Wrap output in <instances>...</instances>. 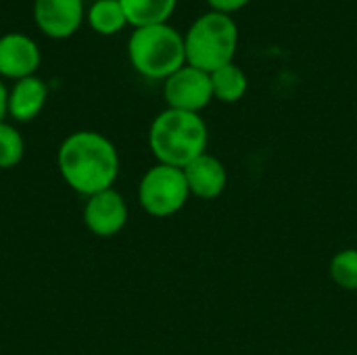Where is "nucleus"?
Wrapping results in <instances>:
<instances>
[{
  "mask_svg": "<svg viewBox=\"0 0 357 355\" xmlns=\"http://www.w3.org/2000/svg\"><path fill=\"white\" fill-rule=\"evenodd\" d=\"M56 169L71 190L88 199L113 188L119 176V153L105 134L79 130L61 142Z\"/></svg>",
  "mask_w": 357,
  "mask_h": 355,
  "instance_id": "nucleus-1",
  "label": "nucleus"
},
{
  "mask_svg": "<svg viewBox=\"0 0 357 355\" xmlns=\"http://www.w3.org/2000/svg\"><path fill=\"white\" fill-rule=\"evenodd\" d=\"M209 128L201 113L178 109L161 111L149 128V149L157 163L184 169L190 161L207 153Z\"/></svg>",
  "mask_w": 357,
  "mask_h": 355,
  "instance_id": "nucleus-2",
  "label": "nucleus"
},
{
  "mask_svg": "<svg viewBox=\"0 0 357 355\" xmlns=\"http://www.w3.org/2000/svg\"><path fill=\"white\" fill-rule=\"evenodd\" d=\"M238 42L241 31L234 17L207 10L199 15L184 33L186 65L213 73L215 69L234 63Z\"/></svg>",
  "mask_w": 357,
  "mask_h": 355,
  "instance_id": "nucleus-3",
  "label": "nucleus"
},
{
  "mask_svg": "<svg viewBox=\"0 0 357 355\" xmlns=\"http://www.w3.org/2000/svg\"><path fill=\"white\" fill-rule=\"evenodd\" d=\"M128 59L142 77L165 82L186 65L184 33L169 23L134 27L128 38Z\"/></svg>",
  "mask_w": 357,
  "mask_h": 355,
  "instance_id": "nucleus-4",
  "label": "nucleus"
},
{
  "mask_svg": "<svg viewBox=\"0 0 357 355\" xmlns=\"http://www.w3.org/2000/svg\"><path fill=\"white\" fill-rule=\"evenodd\" d=\"M190 190L180 167L155 163L138 182V203L153 218H169L184 209Z\"/></svg>",
  "mask_w": 357,
  "mask_h": 355,
  "instance_id": "nucleus-5",
  "label": "nucleus"
},
{
  "mask_svg": "<svg viewBox=\"0 0 357 355\" xmlns=\"http://www.w3.org/2000/svg\"><path fill=\"white\" fill-rule=\"evenodd\" d=\"M163 100L167 109L201 113L213 100L211 75L192 65L180 67L163 82Z\"/></svg>",
  "mask_w": 357,
  "mask_h": 355,
  "instance_id": "nucleus-6",
  "label": "nucleus"
},
{
  "mask_svg": "<svg viewBox=\"0 0 357 355\" xmlns=\"http://www.w3.org/2000/svg\"><path fill=\"white\" fill-rule=\"evenodd\" d=\"M82 216H84L86 228L94 236L111 239L126 228L128 218H130V209H128L123 195L117 192L115 188H109V190H102V192L88 197Z\"/></svg>",
  "mask_w": 357,
  "mask_h": 355,
  "instance_id": "nucleus-7",
  "label": "nucleus"
},
{
  "mask_svg": "<svg viewBox=\"0 0 357 355\" xmlns=\"http://www.w3.org/2000/svg\"><path fill=\"white\" fill-rule=\"evenodd\" d=\"M33 21L46 38H71L86 21L84 0H33Z\"/></svg>",
  "mask_w": 357,
  "mask_h": 355,
  "instance_id": "nucleus-8",
  "label": "nucleus"
},
{
  "mask_svg": "<svg viewBox=\"0 0 357 355\" xmlns=\"http://www.w3.org/2000/svg\"><path fill=\"white\" fill-rule=\"evenodd\" d=\"M42 63V52L38 42L21 31H8L0 36V77L2 80H23L36 75Z\"/></svg>",
  "mask_w": 357,
  "mask_h": 355,
  "instance_id": "nucleus-9",
  "label": "nucleus"
},
{
  "mask_svg": "<svg viewBox=\"0 0 357 355\" xmlns=\"http://www.w3.org/2000/svg\"><path fill=\"white\" fill-rule=\"evenodd\" d=\"M184 178L190 190V197L197 199H218L228 186V172L222 159L211 153H203L195 161H190L184 169Z\"/></svg>",
  "mask_w": 357,
  "mask_h": 355,
  "instance_id": "nucleus-10",
  "label": "nucleus"
},
{
  "mask_svg": "<svg viewBox=\"0 0 357 355\" xmlns=\"http://www.w3.org/2000/svg\"><path fill=\"white\" fill-rule=\"evenodd\" d=\"M46 100H48V84L38 75L23 77L8 88L6 113L19 123H27L33 121L44 111Z\"/></svg>",
  "mask_w": 357,
  "mask_h": 355,
  "instance_id": "nucleus-11",
  "label": "nucleus"
},
{
  "mask_svg": "<svg viewBox=\"0 0 357 355\" xmlns=\"http://www.w3.org/2000/svg\"><path fill=\"white\" fill-rule=\"evenodd\" d=\"M128 23L132 27L169 23V17L176 13L178 0H119Z\"/></svg>",
  "mask_w": 357,
  "mask_h": 355,
  "instance_id": "nucleus-12",
  "label": "nucleus"
},
{
  "mask_svg": "<svg viewBox=\"0 0 357 355\" xmlns=\"http://www.w3.org/2000/svg\"><path fill=\"white\" fill-rule=\"evenodd\" d=\"M209 75H211L213 100L232 105V103H238L241 98H245V94L249 90V77L241 65L228 63Z\"/></svg>",
  "mask_w": 357,
  "mask_h": 355,
  "instance_id": "nucleus-13",
  "label": "nucleus"
},
{
  "mask_svg": "<svg viewBox=\"0 0 357 355\" xmlns=\"http://www.w3.org/2000/svg\"><path fill=\"white\" fill-rule=\"evenodd\" d=\"M86 23L98 36H115L130 25L119 0H94L86 8Z\"/></svg>",
  "mask_w": 357,
  "mask_h": 355,
  "instance_id": "nucleus-14",
  "label": "nucleus"
},
{
  "mask_svg": "<svg viewBox=\"0 0 357 355\" xmlns=\"http://www.w3.org/2000/svg\"><path fill=\"white\" fill-rule=\"evenodd\" d=\"M331 278L343 291H357V249H341L331 259Z\"/></svg>",
  "mask_w": 357,
  "mask_h": 355,
  "instance_id": "nucleus-15",
  "label": "nucleus"
},
{
  "mask_svg": "<svg viewBox=\"0 0 357 355\" xmlns=\"http://www.w3.org/2000/svg\"><path fill=\"white\" fill-rule=\"evenodd\" d=\"M23 155L25 140L21 132L8 121H0V169H10L19 165Z\"/></svg>",
  "mask_w": 357,
  "mask_h": 355,
  "instance_id": "nucleus-16",
  "label": "nucleus"
},
{
  "mask_svg": "<svg viewBox=\"0 0 357 355\" xmlns=\"http://www.w3.org/2000/svg\"><path fill=\"white\" fill-rule=\"evenodd\" d=\"M209 10H215V13H224V15H234L238 10H243L251 0H205Z\"/></svg>",
  "mask_w": 357,
  "mask_h": 355,
  "instance_id": "nucleus-17",
  "label": "nucleus"
},
{
  "mask_svg": "<svg viewBox=\"0 0 357 355\" xmlns=\"http://www.w3.org/2000/svg\"><path fill=\"white\" fill-rule=\"evenodd\" d=\"M6 100H8V88L4 86V82L0 77V121H4V117L8 115L6 113Z\"/></svg>",
  "mask_w": 357,
  "mask_h": 355,
  "instance_id": "nucleus-18",
  "label": "nucleus"
}]
</instances>
